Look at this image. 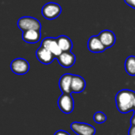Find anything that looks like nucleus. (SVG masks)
<instances>
[{"label":"nucleus","mask_w":135,"mask_h":135,"mask_svg":"<svg viewBox=\"0 0 135 135\" xmlns=\"http://www.w3.org/2000/svg\"><path fill=\"white\" fill-rule=\"evenodd\" d=\"M135 93L130 90L124 89L118 92L115 96L116 106L121 113H128L133 108V99Z\"/></svg>","instance_id":"f257e3e1"},{"label":"nucleus","mask_w":135,"mask_h":135,"mask_svg":"<svg viewBox=\"0 0 135 135\" xmlns=\"http://www.w3.org/2000/svg\"><path fill=\"white\" fill-rule=\"evenodd\" d=\"M18 26L22 31H28V30H41V22L33 18V17H22L18 21Z\"/></svg>","instance_id":"f03ea898"},{"label":"nucleus","mask_w":135,"mask_h":135,"mask_svg":"<svg viewBox=\"0 0 135 135\" xmlns=\"http://www.w3.org/2000/svg\"><path fill=\"white\" fill-rule=\"evenodd\" d=\"M61 7L56 3H48L43 6L41 14L43 17L48 20H53L60 16L61 14Z\"/></svg>","instance_id":"7ed1b4c3"},{"label":"nucleus","mask_w":135,"mask_h":135,"mask_svg":"<svg viewBox=\"0 0 135 135\" xmlns=\"http://www.w3.org/2000/svg\"><path fill=\"white\" fill-rule=\"evenodd\" d=\"M30 69L29 62L23 58H16L11 63V71L17 75H25Z\"/></svg>","instance_id":"20e7f679"},{"label":"nucleus","mask_w":135,"mask_h":135,"mask_svg":"<svg viewBox=\"0 0 135 135\" xmlns=\"http://www.w3.org/2000/svg\"><path fill=\"white\" fill-rule=\"evenodd\" d=\"M58 107L65 114H70L74 110V100L70 94H62L58 99Z\"/></svg>","instance_id":"39448f33"},{"label":"nucleus","mask_w":135,"mask_h":135,"mask_svg":"<svg viewBox=\"0 0 135 135\" xmlns=\"http://www.w3.org/2000/svg\"><path fill=\"white\" fill-rule=\"evenodd\" d=\"M71 129L77 135H95V129L93 126L84 122H73Z\"/></svg>","instance_id":"423d86ee"},{"label":"nucleus","mask_w":135,"mask_h":135,"mask_svg":"<svg viewBox=\"0 0 135 135\" xmlns=\"http://www.w3.org/2000/svg\"><path fill=\"white\" fill-rule=\"evenodd\" d=\"M41 46L49 50L56 58H57L63 52L58 45L56 38L54 37H45L42 40Z\"/></svg>","instance_id":"0eeeda50"},{"label":"nucleus","mask_w":135,"mask_h":135,"mask_svg":"<svg viewBox=\"0 0 135 135\" xmlns=\"http://www.w3.org/2000/svg\"><path fill=\"white\" fill-rule=\"evenodd\" d=\"M56 59L64 68L73 67L76 62V56L72 52H63Z\"/></svg>","instance_id":"6e6552de"},{"label":"nucleus","mask_w":135,"mask_h":135,"mask_svg":"<svg viewBox=\"0 0 135 135\" xmlns=\"http://www.w3.org/2000/svg\"><path fill=\"white\" fill-rule=\"evenodd\" d=\"M98 37L106 49L112 47L116 41V37L110 30H103L99 33Z\"/></svg>","instance_id":"1a4fd4ad"},{"label":"nucleus","mask_w":135,"mask_h":135,"mask_svg":"<svg viewBox=\"0 0 135 135\" xmlns=\"http://www.w3.org/2000/svg\"><path fill=\"white\" fill-rule=\"evenodd\" d=\"M36 56L37 60L43 64H49L56 58L49 50L43 48L42 46L37 49L36 52Z\"/></svg>","instance_id":"9d476101"},{"label":"nucleus","mask_w":135,"mask_h":135,"mask_svg":"<svg viewBox=\"0 0 135 135\" xmlns=\"http://www.w3.org/2000/svg\"><path fill=\"white\" fill-rule=\"evenodd\" d=\"M88 48L91 52H103L105 51L106 47L103 45L98 36H92L88 41Z\"/></svg>","instance_id":"9b49d317"},{"label":"nucleus","mask_w":135,"mask_h":135,"mask_svg":"<svg viewBox=\"0 0 135 135\" xmlns=\"http://www.w3.org/2000/svg\"><path fill=\"white\" fill-rule=\"evenodd\" d=\"M73 76V75H72V74L67 73V74L63 75L60 79L59 87L64 94H70L72 92L71 84H72Z\"/></svg>","instance_id":"f8f14e48"},{"label":"nucleus","mask_w":135,"mask_h":135,"mask_svg":"<svg viewBox=\"0 0 135 135\" xmlns=\"http://www.w3.org/2000/svg\"><path fill=\"white\" fill-rule=\"evenodd\" d=\"M86 87V82L83 77L77 75L73 76L72 84H71V91L74 93L82 92Z\"/></svg>","instance_id":"ddd939ff"},{"label":"nucleus","mask_w":135,"mask_h":135,"mask_svg":"<svg viewBox=\"0 0 135 135\" xmlns=\"http://www.w3.org/2000/svg\"><path fill=\"white\" fill-rule=\"evenodd\" d=\"M41 37V30H28L22 33V39L25 42L34 44L40 41Z\"/></svg>","instance_id":"4468645a"},{"label":"nucleus","mask_w":135,"mask_h":135,"mask_svg":"<svg viewBox=\"0 0 135 135\" xmlns=\"http://www.w3.org/2000/svg\"><path fill=\"white\" fill-rule=\"evenodd\" d=\"M58 45L62 52H71L73 49V42L71 39L64 35H61L56 38Z\"/></svg>","instance_id":"2eb2a0df"},{"label":"nucleus","mask_w":135,"mask_h":135,"mask_svg":"<svg viewBox=\"0 0 135 135\" xmlns=\"http://www.w3.org/2000/svg\"><path fill=\"white\" fill-rule=\"evenodd\" d=\"M125 69L126 72L129 76H135V56H129L126 58L125 62Z\"/></svg>","instance_id":"dca6fc26"},{"label":"nucleus","mask_w":135,"mask_h":135,"mask_svg":"<svg viewBox=\"0 0 135 135\" xmlns=\"http://www.w3.org/2000/svg\"><path fill=\"white\" fill-rule=\"evenodd\" d=\"M106 120H107V116L102 111H98L94 114V121L96 123H99V124L103 123L106 122Z\"/></svg>","instance_id":"f3484780"},{"label":"nucleus","mask_w":135,"mask_h":135,"mask_svg":"<svg viewBox=\"0 0 135 135\" xmlns=\"http://www.w3.org/2000/svg\"><path fill=\"white\" fill-rule=\"evenodd\" d=\"M126 4L129 6L130 7L135 9V0H124Z\"/></svg>","instance_id":"a211bd4d"},{"label":"nucleus","mask_w":135,"mask_h":135,"mask_svg":"<svg viewBox=\"0 0 135 135\" xmlns=\"http://www.w3.org/2000/svg\"><path fill=\"white\" fill-rule=\"evenodd\" d=\"M54 135H70V134H69V133H68L67 131H65V130L60 129V130L56 131V132L54 133Z\"/></svg>","instance_id":"6ab92c4d"},{"label":"nucleus","mask_w":135,"mask_h":135,"mask_svg":"<svg viewBox=\"0 0 135 135\" xmlns=\"http://www.w3.org/2000/svg\"><path fill=\"white\" fill-rule=\"evenodd\" d=\"M129 135H135V126H131L129 130Z\"/></svg>","instance_id":"aec40b11"},{"label":"nucleus","mask_w":135,"mask_h":135,"mask_svg":"<svg viewBox=\"0 0 135 135\" xmlns=\"http://www.w3.org/2000/svg\"><path fill=\"white\" fill-rule=\"evenodd\" d=\"M131 126H135V114L131 118Z\"/></svg>","instance_id":"412c9836"},{"label":"nucleus","mask_w":135,"mask_h":135,"mask_svg":"<svg viewBox=\"0 0 135 135\" xmlns=\"http://www.w3.org/2000/svg\"><path fill=\"white\" fill-rule=\"evenodd\" d=\"M133 107L135 108V96H134V99H133Z\"/></svg>","instance_id":"4be33fe9"}]
</instances>
